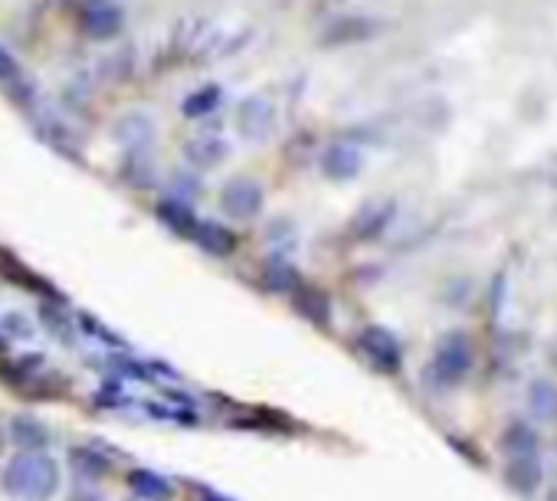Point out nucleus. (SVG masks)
Wrapping results in <instances>:
<instances>
[{
  "label": "nucleus",
  "mask_w": 557,
  "mask_h": 501,
  "mask_svg": "<svg viewBox=\"0 0 557 501\" xmlns=\"http://www.w3.org/2000/svg\"><path fill=\"white\" fill-rule=\"evenodd\" d=\"M433 371L443 384H459L472 371V344L466 334H446L440 348H436Z\"/></svg>",
  "instance_id": "f257e3e1"
},
{
  "label": "nucleus",
  "mask_w": 557,
  "mask_h": 501,
  "mask_svg": "<svg viewBox=\"0 0 557 501\" xmlns=\"http://www.w3.org/2000/svg\"><path fill=\"white\" fill-rule=\"evenodd\" d=\"M259 207H263V187L250 181V177H236V181L223 187V210H227L230 217L246 220V217H253V213H259Z\"/></svg>",
  "instance_id": "f03ea898"
},
{
  "label": "nucleus",
  "mask_w": 557,
  "mask_h": 501,
  "mask_svg": "<svg viewBox=\"0 0 557 501\" xmlns=\"http://www.w3.org/2000/svg\"><path fill=\"white\" fill-rule=\"evenodd\" d=\"M236 128H240L243 138L263 141L269 131H272V105L266 99H259V95L246 99L240 105V112H236Z\"/></svg>",
  "instance_id": "7ed1b4c3"
},
{
  "label": "nucleus",
  "mask_w": 557,
  "mask_h": 501,
  "mask_svg": "<svg viewBox=\"0 0 557 501\" xmlns=\"http://www.w3.org/2000/svg\"><path fill=\"white\" fill-rule=\"evenodd\" d=\"M544 469L538 456H515L505 459V482L508 488H515L518 495H535L541 488Z\"/></svg>",
  "instance_id": "20e7f679"
},
{
  "label": "nucleus",
  "mask_w": 557,
  "mask_h": 501,
  "mask_svg": "<svg viewBox=\"0 0 557 501\" xmlns=\"http://www.w3.org/2000/svg\"><path fill=\"white\" fill-rule=\"evenodd\" d=\"M528 413L535 416V423H557V384L548 377H538L528 384L525 393Z\"/></svg>",
  "instance_id": "39448f33"
},
{
  "label": "nucleus",
  "mask_w": 557,
  "mask_h": 501,
  "mask_svg": "<svg viewBox=\"0 0 557 501\" xmlns=\"http://www.w3.org/2000/svg\"><path fill=\"white\" fill-rule=\"evenodd\" d=\"M499 446H502V456H505V459H515V456H538L541 439H538V433H535V429H531L528 423L515 420V423L505 426Z\"/></svg>",
  "instance_id": "423d86ee"
},
{
  "label": "nucleus",
  "mask_w": 557,
  "mask_h": 501,
  "mask_svg": "<svg viewBox=\"0 0 557 501\" xmlns=\"http://www.w3.org/2000/svg\"><path fill=\"white\" fill-rule=\"evenodd\" d=\"M122 23H125L122 10L112 7V4H96V7H89L86 17H82V27H86L96 40L115 37V33L122 30Z\"/></svg>",
  "instance_id": "0eeeda50"
},
{
  "label": "nucleus",
  "mask_w": 557,
  "mask_h": 501,
  "mask_svg": "<svg viewBox=\"0 0 557 501\" xmlns=\"http://www.w3.org/2000/svg\"><path fill=\"white\" fill-rule=\"evenodd\" d=\"M364 348H367V354H371L377 364L384 367V371H394V367L400 364L397 341L390 338L387 331H381V328H371V331L364 334Z\"/></svg>",
  "instance_id": "6e6552de"
},
{
  "label": "nucleus",
  "mask_w": 557,
  "mask_h": 501,
  "mask_svg": "<svg viewBox=\"0 0 557 501\" xmlns=\"http://www.w3.org/2000/svg\"><path fill=\"white\" fill-rule=\"evenodd\" d=\"M184 154H187V161L197 164V167H213V164H220L223 158H227V141L200 135L194 141H187Z\"/></svg>",
  "instance_id": "1a4fd4ad"
},
{
  "label": "nucleus",
  "mask_w": 557,
  "mask_h": 501,
  "mask_svg": "<svg viewBox=\"0 0 557 501\" xmlns=\"http://www.w3.org/2000/svg\"><path fill=\"white\" fill-rule=\"evenodd\" d=\"M361 171V154L351 145H335L325 154V174L328 177H354Z\"/></svg>",
  "instance_id": "9d476101"
},
{
  "label": "nucleus",
  "mask_w": 557,
  "mask_h": 501,
  "mask_svg": "<svg viewBox=\"0 0 557 501\" xmlns=\"http://www.w3.org/2000/svg\"><path fill=\"white\" fill-rule=\"evenodd\" d=\"M217 105H220V86H204V89H197L194 95H187L184 99V115L187 118L210 115Z\"/></svg>",
  "instance_id": "9b49d317"
},
{
  "label": "nucleus",
  "mask_w": 557,
  "mask_h": 501,
  "mask_svg": "<svg viewBox=\"0 0 557 501\" xmlns=\"http://www.w3.org/2000/svg\"><path fill=\"white\" fill-rule=\"evenodd\" d=\"M197 240L204 243V249H217V253H227V249L233 246V233H227L223 226H213V223H204L197 226Z\"/></svg>",
  "instance_id": "f8f14e48"
},
{
  "label": "nucleus",
  "mask_w": 557,
  "mask_h": 501,
  "mask_svg": "<svg viewBox=\"0 0 557 501\" xmlns=\"http://www.w3.org/2000/svg\"><path fill=\"white\" fill-rule=\"evenodd\" d=\"M17 76V63L4 46H0V79H14Z\"/></svg>",
  "instance_id": "ddd939ff"
}]
</instances>
